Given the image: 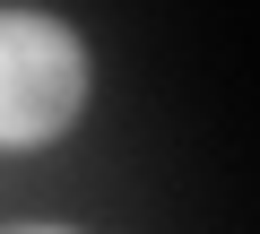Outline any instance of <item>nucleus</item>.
I'll return each mask as SVG.
<instances>
[{
	"mask_svg": "<svg viewBox=\"0 0 260 234\" xmlns=\"http://www.w3.org/2000/svg\"><path fill=\"white\" fill-rule=\"evenodd\" d=\"M26 234H52V225H26Z\"/></svg>",
	"mask_w": 260,
	"mask_h": 234,
	"instance_id": "2",
	"label": "nucleus"
},
{
	"mask_svg": "<svg viewBox=\"0 0 260 234\" xmlns=\"http://www.w3.org/2000/svg\"><path fill=\"white\" fill-rule=\"evenodd\" d=\"M87 95V52L52 18H0V148L52 139Z\"/></svg>",
	"mask_w": 260,
	"mask_h": 234,
	"instance_id": "1",
	"label": "nucleus"
}]
</instances>
